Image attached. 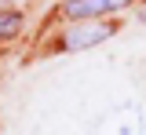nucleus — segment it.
Listing matches in <instances>:
<instances>
[{
	"instance_id": "7ed1b4c3",
	"label": "nucleus",
	"mask_w": 146,
	"mask_h": 135,
	"mask_svg": "<svg viewBox=\"0 0 146 135\" xmlns=\"http://www.w3.org/2000/svg\"><path fill=\"white\" fill-rule=\"evenodd\" d=\"M18 29H22V15H18V11H0V40L15 37Z\"/></svg>"
},
{
	"instance_id": "20e7f679",
	"label": "nucleus",
	"mask_w": 146,
	"mask_h": 135,
	"mask_svg": "<svg viewBox=\"0 0 146 135\" xmlns=\"http://www.w3.org/2000/svg\"><path fill=\"white\" fill-rule=\"evenodd\" d=\"M0 4H26V0H0Z\"/></svg>"
},
{
	"instance_id": "f03ea898",
	"label": "nucleus",
	"mask_w": 146,
	"mask_h": 135,
	"mask_svg": "<svg viewBox=\"0 0 146 135\" xmlns=\"http://www.w3.org/2000/svg\"><path fill=\"white\" fill-rule=\"evenodd\" d=\"M131 0H66L62 4V15L70 22H91V19H102V15H113L128 7Z\"/></svg>"
},
{
	"instance_id": "f257e3e1",
	"label": "nucleus",
	"mask_w": 146,
	"mask_h": 135,
	"mask_svg": "<svg viewBox=\"0 0 146 135\" xmlns=\"http://www.w3.org/2000/svg\"><path fill=\"white\" fill-rule=\"evenodd\" d=\"M117 33L113 22H102V19H91V22H73L70 29L62 33V48L66 51H84V48H95Z\"/></svg>"
}]
</instances>
